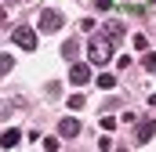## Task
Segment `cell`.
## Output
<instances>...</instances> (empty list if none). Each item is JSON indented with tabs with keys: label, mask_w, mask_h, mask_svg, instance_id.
<instances>
[{
	"label": "cell",
	"mask_w": 156,
	"mask_h": 152,
	"mask_svg": "<svg viewBox=\"0 0 156 152\" xmlns=\"http://www.w3.org/2000/svg\"><path fill=\"white\" fill-rule=\"evenodd\" d=\"M58 134H62V138H76V134H80V119L66 116V119L58 123Z\"/></svg>",
	"instance_id": "6"
},
{
	"label": "cell",
	"mask_w": 156,
	"mask_h": 152,
	"mask_svg": "<svg viewBox=\"0 0 156 152\" xmlns=\"http://www.w3.org/2000/svg\"><path fill=\"white\" fill-rule=\"evenodd\" d=\"M40 33H58V29H62V15H58V11H51V7H47V11H40Z\"/></svg>",
	"instance_id": "3"
},
{
	"label": "cell",
	"mask_w": 156,
	"mask_h": 152,
	"mask_svg": "<svg viewBox=\"0 0 156 152\" xmlns=\"http://www.w3.org/2000/svg\"><path fill=\"white\" fill-rule=\"evenodd\" d=\"M69 83H76V87H83V83H91V65H83V62H76V65L69 69Z\"/></svg>",
	"instance_id": "5"
},
{
	"label": "cell",
	"mask_w": 156,
	"mask_h": 152,
	"mask_svg": "<svg viewBox=\"0 0 156 152\" xmlns=\"http://www.w3.org/2000/svg\"><path fill=\"white\" fill-rule=\"evenodd\" d=\"M44 149H47V152H58V149H62V141H58V138H44Z\"/></svg>",
	"instance_id": "11"
},
{
	"label": "cell",
	"mask_w": 156,
	"mask_h": 152,
	"mask_svg": "<svg viewBox=\"0 0 156 152\" xmlns=\"http://www.w3.org/2000/svg\"><path fill=\"white\" fill-rule=\"evenodd\" d=\"M149 105H156V91H153V98H149Z\"/></svg>",
	"instance_id": "15"
},
{
	"label": "cell",
	"mask_w": 156,
	"mask_h": 152,
	"mask_svg": "<svg viewBox=\"0 0 156 152\" xmlns=\"http://www.w3.org/2000/svg\"><path fill=\"white\" fill-rule=\"evenodd\" d=\"M22 141V130H15V127H7L4 134H0V149H15Z\"/></svg>",
	"instance_id": "7"
},
{
	"label": "cell",
	"mask_w": 156,
	"mask_h": 152,
	"mask_svg": "<svg viewBox=\"0 0 156 152\" xmlns=\"http://www.w3.org/2000/svg\"><path fill=\"white\" fill-rule=\"evenodd\" d=\"M11 69H15V62H11V54L4 51V54H0V76H7Z\"/></svg>",
	"instance_id": "9"
},
{
	"label": "cell",
	"mask_w": 156,
	"mask_h": 152,
	"mask_svg": "<svg viewBox=\"0 0 156 152\" xmlns=\"http://www.w3.org/2000/svg\"><path fill=\"white\" fill-rule=\"evenodd\" d=\"M62 58H76V40H66L62 43Z\"/></svg>",
	"instance_id": "10"
},
{
	"label": "cell",
	"mask_w": 156,
	"mask_h": 152,
	"mask_svg": "<svg viewBox=\"0 0 156 152\" xmlns=\"http://www.w3.org/2000/svg\"><path fill=\"white\" fill-rule=\"evenodd\" d=\"M116 4H123V7H145L149 0H116Z\"/></svg>",
	"instance_id": "12"
},
{
	"label": "cell",
	"mask_w": 156,
	"mask_h": 152,
	"mask_svg": "<svg viewBox=\"0 0 156 152\" xmlns=\"http://www.w3.org/2000/svg\"><path fill=\"white\" fill-rule=\"evenodd\" d=\"M145 69H149V73H156V54H145Z\"/></svg>",
	"instance_id": "14"
},
{
	"label": "cell",
	"mask_w": 156,
	"mask_h": 152,
	"mask_svg": "<svg viewBox=\"0 0 156 152\" xmlns=\"http://www.w3.org/2000/svg\"><path fill=\"white\" fill-rule=\"evenodd\" d=\"M153 138H156V119H142V123H138V134H134V141H138V145H149Z\"/></svg>",
	"instance_id": "4"
},
{
	"label": "cell",
	"mask_w": 156,
	"mask_h": 152,
	"mask_svg": "<svg viewBox=\"0 0 156 152\" xmlns=\"http://www.w3.org/2000/svg\"><path fill=\"white\" fill-rule=\"evenodd\" d=\"M113 4H116V0H94V7H98V11H109Z\"/></svg>",
	"instance_id": "13"
},
{
	"label": "cell",
	"mask_w": 156,
	"mask_h": 152,
	"mask_svg": "<svg viewBox=\"0 0 156 152\" xmlns=\"http://www.w3.org/2000/svg\"><path fill=\"white\" fill-rule=\"evenodd\" d=\"M11 40H15L22 51H37V29H33V26H15V29H11Z\"/></svg>",
	"instance_id": "2"
},
{
	"label": "cell",
	"mask_w": 156,
	"mask_h": 152,
	"mask_svg": "<svg viewBox=\"0 0 156 152\" xmlns=\"http://www.w3.org/2000/svg\"><path fill=\"white\" fill-rule=\"evenodd\" d=\"M87 58H91V65H105V62H113V43L109 36H94L87 43Z\"/></svg>",
	"instance_id": "1"
},
{
	"label": "cell",
	"mask_w": 156,
	"mask_h": 152,
	"mask_svg": "<svg viewBox=\"0 0 156 152\" xmlns=\"http://www.w3.org/2000/svg\"><path fill=\"white\" fill-rule=\"evenodd\" d=\"M98 87H102V91H113V87H116V76L102 73V76H98Z\"/></svg>",
	"instance_id": "8"
}]
</instances>
